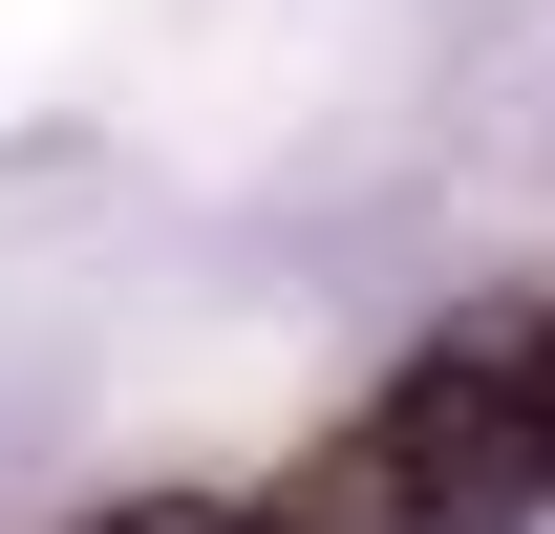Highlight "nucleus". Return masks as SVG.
<instances>
[{
    "mask_svg": "<svg viewBox=\"0 0 555 534\" xmlns=\"http://www.w3.org/2000/svg\"><path fill=\"white\" fill-rule=\"evenodd\" d=\"M385 449L427 470V513H513V492H534V342H449V364H406Z\"/></svg>",
    "mask_w": 555,
    "mask_h": 534,
    "instance_id": "f257e3e1",
    "label": "nucleus"
},
{
    "mask_svg": "<svg viewBox=\"0 0 555 534\" xmlns=\"http://www.w3.org/2000/svg\"><path fill=\"white\" fill-rule=\"evenodd\" d=\"M278 534H449V513H427V470L363 428V449H321V470H299V513H278Z\"/></svg>",
    "mask_w": 555,
    "mask_h": 534,
    "instance_id": "f03ea898",
    "label": "nucleus"
},
{
    "mask_svg": "<svg viewBox=\"0 0 555 534\" xmlns=\"http://www.w3.org/2000/svg\"><path fill=\"white\" fill-rule=\"evenodd\" d=\"M129 534H278V513H193V492H171V513H129Z\"/></svg>",
    "mask_w": 555,
    "mask_h": 534,
    "instance_id": "7ed1b4c3",
    "label": "nucleus"
},
{
    "mask_svg": "<svg viewBox=\"0 0 555 534\" xmlns=\"http://www.w3.org/2000/svg\"><path fill=\"white\" fill-rule=\"evenodd\" d=\"M534 492H555V321H534Z\"/></svg>",
    "mask_w": 555,
    "mask_h": 534,
    "instance_id": "20e7f679",
    "label": "nucleus"
}]
</instances>
